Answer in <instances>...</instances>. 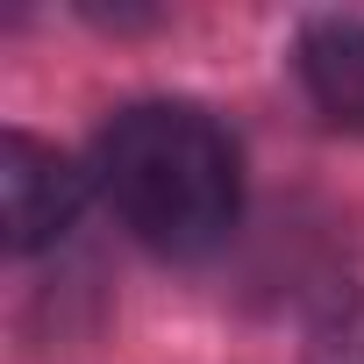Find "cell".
I'll return each mask as SVG.
<instances>
[{
	"instance_id": "cell-1",
	"label": "cell",
	"mask_w": 364,
	"mask_h": 364,
	"mask_svg": "<svg viewBox=\"0 0 364 364\" xmlns=\"http://www.w3.org/2000/svg\"><path fill=\"white\" fill-rule=\"evenodd\" d=\"M93 178L122 229L164 257L215 250L243 215L236 136L193 100H136L93 143Z\"/></svg>"
},
{
	"instance_id": "cell-2",
	"label": "cell",
	"mask_w": 364,
	"mask_h": 364,
	"mask_svg": "<svg viewBox=\"0 0 364 364\" xmlns=\"http://www.w3.org/2000/svg\"><path fill=\"white\" fill-rule=\"evenodd\" d=\"M79 200H86V171L72 157H58L50 143H36L22 129L0 143V229H8L15 257L50 250L79 222Z\"/></svg>"
},
{
	"instance_id": "cell-3",
	"label": "cell",
	"mask_w": 364,
	"mask_h": 364,
	"mask_svg": "<svg viewBox=\"0 0 364 364\" xmlns=\"http://www.w3.org/2000/svg\"><path fill=\"white\" fill-rule=\"evenodd\" d=\"M293 72L307 86V100L336 122L364 136V22L357 15H321L300 29L293 43Z\"/></svg>"
},
{
	"instance_id": "cell-4",
	"label": "cell",
	"mask_w": 364,
	"mask_h": 364,
	"mask_svg": "<svg viewBox=\"0 0 364 364\" xmlns=\"http://www.w3.org/2000/svg\"><path fill=\"white\" fill-rule=\"evenodd\" d=\"M307 364H364V293L336 300L314 336H307Z\"/></svg>"
}]
</instances>
